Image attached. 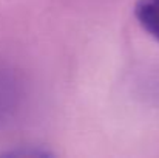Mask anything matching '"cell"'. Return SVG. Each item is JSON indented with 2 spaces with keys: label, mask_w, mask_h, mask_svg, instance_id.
<instances>
[{
  "label": "cell",
  "mask_w": 159,
  "mask_h": 158,
  "mask_svg": "<svg viewBox=\"0 0 159 158\" xmlns=\"http://www.w3.org/2000/svg\"><path fill=\"white\" fill-rule=\"evenodd\" d=\"M134 14L141 26L159 42V0H139Z\"/></svg>",
  "instance_id": "cell-1"
}]
</instances>
